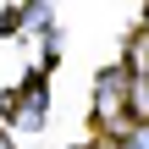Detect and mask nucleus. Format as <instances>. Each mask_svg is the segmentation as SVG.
<instances>
[{
	"mask_svg": "<svg viewBox=\"0 0 149 149\" xmlns=\"http://www.w3.org/2000/svg\"><path fill=\"white\" fill-rule=\"evenodd\" d=\"M127 100H133V72H127V66L100 72V83H94V111H100V122H122Z\"/></svg>",
	"mask_w": 149,
	"mask_h": 149,
	"instance_id": "1",
	"label": "nucleus"
},
{
	"mask_svg": "<svg viewBox=\"0 0 149 149\" xmlns=\"http://www.w3.org/2000/svg\"><path fill=\"white\" fill-rule=\"evenodd\" d=\"M6 111H11V122H17V127H39V122H44V77H28V83H22V94H17V100H6Z\"/></svg>",
	"mask_w": 149,
	"mask_h": 149,
	"instance_id": "2",
	"label": "nucleus"
}]
</instances>
